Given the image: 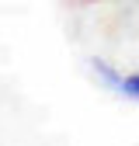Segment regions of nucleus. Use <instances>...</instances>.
I'll return each mask as SVG.
<instances>
[{
	"instance_id": "nucleus-1",
	"label": "nucleus",
	"mask_w": 139,
	"mask_h": 146,
	"mask_svg": "<svg viewBox=\"0 0 139 146\" xmlns=\"http://www.w3.org/2000/svg\"><path fill=\"white\" fill-rule=\"evenodd\" d=\"M118 94H125L132 101H139V73H129V77H118Z\"/></svg>"
}]
</instances>
